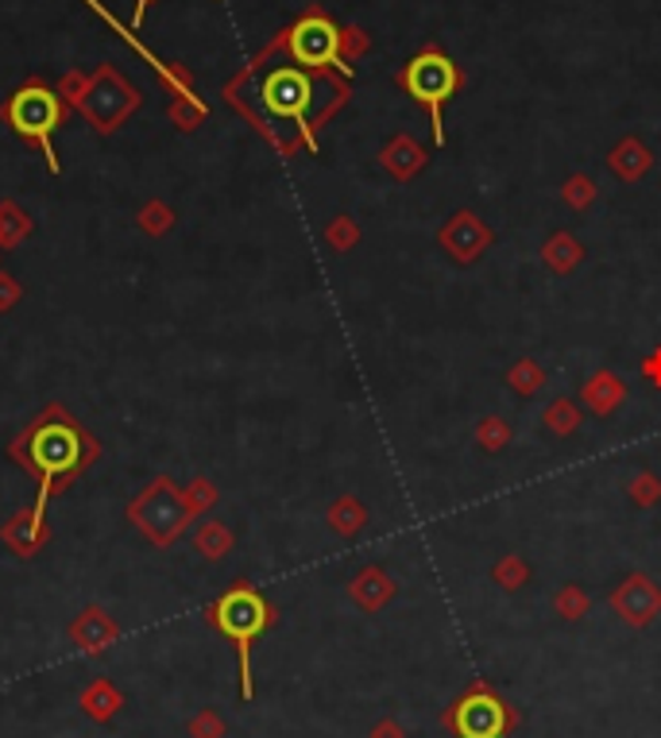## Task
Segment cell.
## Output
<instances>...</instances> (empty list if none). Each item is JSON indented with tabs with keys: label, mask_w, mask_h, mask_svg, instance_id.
<instances>
[{
	"label": "cell",
	"mask_w": 661,
	"mask_h": 738,
	"mask_svg": "<svg viewBox=\"0 0 661 738\" xmlns=\"http://www.w3.org/2000/svg\"><path fill=\"white\" fill-rule=\"evenodd\" d=\"M12 453H17L20 468L32 471V476H40V499H35L32 514L35 519H43L47 499L55 496L58 487L71 484V479L78 476L89 460H94L97 445L86 437V430H82L71 414H63L58 406H51L47 414H43L40 422H35L32 430L17 441V445H12Z\"/></svg>",
	"instance_id": "6da1fadb"
},
{
	"label": "cell",
	"mask_w": 661,
	"mask_h": 738,
	"mask_svg": "<svg viewBox=\"0 0 661 738\" xmlns=\"http://www.w3.org/2000/svg\"><path fill=\"white\" fill-rule=\"evenodd\" d=\"M260 101L275 120H291L306 132V143H314V120H325L340 101H345V82H329L322 70L310 74L306 66H271L260 78Z\"/></svg>",
	"instance_id": "7a4b0ae2"
},
{
	"label": "cell",
	"mask_w": 661,
	"mask_h": 738,
	"mask_svg": "<svg viewBox=\"0 0 661 738\" xmlns=\"http://www.w3.org/2000/svg\"><path fill=\"white\" fill-rule=\"evenodd\" d=\"M205 615H209V622L220 630V634L237 645L240 696L252 699V645L271 630V622H275V611H271V604L252 588V584L240 580V584H232V588L225 592V596H220Z\"/></svg>",
	"instance_id": "3957f363"
},
{
	"label": "cell",
	"mask_w": 661,
	"mask_h": 738,
	"mask_svg": "<svg viewBox=\"0 0 661 738\" xmlns=\"http://www.w3.org/2000/svg\"><path fill=\"white\" fill-rule=\"evenodd\" d=\"M399 86L410 101H418L430 112L433 143H445V105L465 89V70L453 63L449 55L433 43H425L414 58H407V66L399 70Z\"/></svg>",
	"instance_id": "277c9868"
},
{
	"label": "cell",
	"mask_w": 661,
	"mask_h": 738,
	"mask_svg": "<svg viewBox=\"0 0 661 738\" xmlns=\"http://www.w3.org/2000/svg\"><path fill=\"white\" fill-rule=\"evenodd\" d=\"M286 55L294 58L306 70H329V66H340L345 74H353L345 58V28H337L322 9H310L302 20H294L283 35Z\"/></svg>",
	"instance_id": "5b68a950"
},
{
	"label": "cell",
	"mask_w": 661,
	"mask_h": 738,
	"mask_svg": "<svg viewBox=\"0 0 661 738\" xmlns=\"http://www.w3.org/2000/svg\"><path fill=\"white\" fill-rule=\"evenodd\" d=\"M441 727L453 730L457 738H507L514 727V712L507 707V699H499L491 684H473L441 715Z\"/></svg>",
	"instance_id": "8992f818"
},
{
	"label": "cell",
	"mask_w": 661,
	"mask_h": 738,
	"mask_svg": "<svg viewBox=\"0 0 661 738\" xmlns=\"http://www.w3.org/2000/svg\"><path fill=\"white\" fill-rule=\"evenodd\" d=\"M128 514H132V522L140 527V534L148 538L151 545H171L189 522L186 491H178L171 479L159 476L155 484L128 507Z\"/></svg>",
	"instance_id": "52a82bcc"
},
{
	"label": "cell",
	"mask_w": 661,
	"mask_h": 738,
	"mask_svg": "<svg viewBox=\"0 0 661 738\" xmlns=\"http://www.w3.org/2000/svg\"><path fill=\"white\" fill-rule=\"evenodd\" d=\"M4 117H9V124L17 128L24 140L43 143V155L51 159V171H58L55 151H51V143H47L51 132L63 124V101H58V94H51L47 86L32 82V86L12 94V101L4 105Z\"/></svg>",
	"instance_id": "ba28073f"
},
{
	"label": "cell",
	"mask_w": 661,
	"mask_h": 738,
	"mask_svg": "<svg viewBox=\"0 0 661 738\" xmlns=\"http://www.w3.org/2000/svg\"><path fill=\"white\" fill-rule=\"evenodd\" d=\"M136 101H140V97H136V89L128 86V82L120 78L117 70H109V66H105V70L86 86V97H82V112H86L89 124H94L97 132H112V128H117L120 120H124L128 112L136 109Z\"/></svg>",
	"instance_id": "9c48e42d"
},
{
	"label": "cell",
	"mask_w": 661,
	"mask_h": 738,
	"mask_svg": "<svg viewBox=\"0 0 661 738\" xmlns=\"http://www.w3.org/2000/svg\"><path fill=\"white\" fill-rule=\"evenodd\" d=\"M611 607L619 611V619L627 627H650L661 615V588L650 576H627L619 588L611 592Z\"/></svg>",
	"instance_id": "30bf717a"
},
{
	"label": "cell",
	"mask_w": 661,
	"mask_h": 738,
	"mask_svg": "<svg viewBox=\"0 0 661 738\" xmlns=\"http://www.w3.org/2000/svg\"><path fill=\"white\" fill-rule=\"evenodd\" d=\"M488 243H491V228L484 225L480 217H473V213H457L449 225L441 228V248L449 256H457L460 263L476 260Z\"/></svg>",
	"instance_id": "8fae6325"
},
{
	"label": "cell",
	"mask_w": 661,
	"mask_h": 738,
	"mask_svg": "<svg viewBox=\"0 0 661 738\" xmlns=\"http://www.w3.org/2000/svg\"><path fill=\"white\" fill-rule=\"evenodd\" d=\"M117 638H120V630H117V622L109 619L105 607H86V611L71 622V642L78 645L82 653H89V658L105 653Z\"/></svg>",
	"instance_id": "7c38bea8"
},
{
	"label": "cell",
	"mask_w": 661,
	"mask_h": 738,
	"mask_svg": "<svg viewBox=\"0 0 661 738\" xmlns=\"http://www.w3.org/2000/svg\"><path fill=\"white\" fill-rule=\"evenodd\" d=\"M348 596H353L364 611H379V607L394 596V580L383 573V568H364V573L348 584Z\"/></svg>",
	"instance_id": "4fadbf2b"
},
{
	"label": "cell",
	"mask_w": 661,
	"mask_h": 738,
	"mask_svg": "<svg viewBox=\"0 0 661 738\" xmlns=\"http://www.w3.org/2000/svg\"><path fill=\"white\" fill-rule=\"evenodd\" d=\"M379 163H383L394 178H410V174L425 166V151L418 148L410 135H394V140L383 148V155H379Z\"/></svg>",
	"instance_id": "5bb4252c"
},
{
	"label": "cell",
	"mask_w": 661,
	"mask_h": 738,
	"mask_svg": "<svg viewBox=\"0 0 661 738\" xmlns=\"http://www.w3.org/2000/svg\"><path fill=\"white\" fill-rule=\"evenodd\" d=\"M607 163H611V171L619 174L622 182H638L646 171H650L653 155L646 151L642 140H635V135H630V140H622L619 148H615L611 155H607Z\"/></svg>",
	"instance_id": "9a60e30c"
},
{
	"label": "cell",
	"mask_w": 661,
	"mask_h": 738,
	"mask_svg": "<svg viewBox=\"0 0 661 738\" xmlns=\"http://www.w3.org/2000/svg\"><path fill=\"white\" fill-rule=\"evenodd\" d=\"M120 707H124V696H120V688L112 681H94L86 692H82V712L97 723H109Z\"/></svg>",
	"instance_id": "2e32d148"
},
{
	"label": "cell",
	"mask_w": 661,
	"mask_h": 738,
	"mask_svg": "<svg viewBox=\"0 0 661 738\" xmlns=\"http://www.w3.org/2000/svg\"><path fill=\"white\" fill-rule=\"evenodd\" d=\"M584 402L592 406V414H611L615 406L622 402V383L611 376V371H599V376L588 379V387H584Z\"/></svg>",
	"instance_id": "e0dca14e"
},
{
	"label": "cell",
	"mask_w": 661,
	"mask_h": 738,
	"mask_svg": "<svg viewBox=\"0 0 661 738\" xmlns=\"http://www.w3.org/2000/svg\"><path fill=\"white\" fill-rule=\"evenodd\" d=\"M545 263H550L553 271H568V268H576V263H581V243L573 240V236L568 232H557L553 236L550 243H545Z\"/></svg>",
	"instance_id": "ac0fdd59"
},
{
	"label": "cell",
	"mask_w": 661,
	"mask_h": 738,
	"mask_svg": "<svg viewBox=\"0 0 661 738\" xmlns=\"http://www.w3.org/2000/svg\"><path fill=\"white\" fill-rule=\"evenodd\" d=\"M28 232H32V220L20 213V205L12 202L0 205V248H12V243H20Z\"/></svg>",
	"instance_id": "d6986e66"
},
{
	"label": "cell",
	"mask_w": 661,
	"mask_h": 738,
	"mask_svg": "<svg viewBox=\"0 0 661 738\" xmlns=\"http://www.w3.org/2000/svg\"><path fill=\"white\" fill-rule=\"evenodd\" d=\"M232 550V534L220 522H205L202 530H197V553L209 561H220L225 553Z\"/></svg>",
	"instance_id": "ffe728a7"
},
{
	"label": "cell",
	"mask_w": 661,
	"mask_h": 738,
	"mask_svg": "<svg viewBox=\"0 0 661 738\" xmlns=\"http://www.w3.org/2000/svg\"><path fill=\"white\" fill-rule=\"evenodd\" d=\"M364 519H368V514H364V507L356 503V499H340V503L329 511L333 530H337V534H345V538H353L356 530L364 527Z\"/></svg>",
	"instance_id": "44dd1931"
},
{
	"label": "cell",
	"mask_w": 661,
	"mask_h": 738,
	"mask_svg": "<svg viewBox=\"0 0 661 738\" xmlns=\"http://www.w3.org/2000/svg\"><path fill=\"white\" fill-rule=\"evenodd\" d=\"M545 425H550L553 433H561V437H565V433H573L576 425H581V410H576L568 399H557L550 406V414H545Z\"/></svg>",
	"instance_id": "7402d4cb"
},
{
	"label": "cell",
	"mask_w": 661,
	"mask_h": 738,
	"mask_svg": "<svg viewBox=\"0 0 661 738\" xmlns=\"http://www.w3.org/2000/svg\"><path fill=\"white\" fill-rule=\"evenodd\" d=\"M553 607H557L561 619H584V611H588V596H584V588L568 584V588H561V592H557Z\"/></svg>",
	"instance_id": "603a6c76"
},
{
	"label": "cell",
	"mask_w": 661,
	"mask_h": 738,
	"mask_svg": "<svg viewBox=\"0 0 661 738\" xmlns=\"http://www.w3.org/2000/svg\"><path fill=\"white\" fill-rule=\"evenodd\" d=\"M507 379H511V387H514V391H522V394H534L538 387L545 383L542 368H538L534 360H522V363H514V371H511V376H507Z\"/></svg>",
	"instance_id": "cb8c5ba5"
},
{
	"label": "cell",
	"mask_w": 661,
	"mask_h": 738,
	"mask_svg": "<svg viewBox=\"0 0 661 738\" xmlns=\"http://www.w3.org/2000/svg\"><path fill=\"white\" fill-rule=\"evenodd\" d=\"M561 197H565L568 205H576V209H588L592 197H596V186H592L588 174H573V178L565 182V189H561Z\"/></svg>",
	"instance_id": "d4e9b609"
},
{
	"label": "cell",
	"mask_w": 661,
	"mask_h": 738,
	"mask_svg": "<svg viewBox=\"0 0 661 738\" xmlns=\"http://www.w3.org/2000/svg\"><path fill=\"white\" fill-rule=\"evenodd\" d=\"M140 225H143V232L159 236V232H166V228L174 225V217H171V209H166V205L151 202V205H143V213H140Z\"/></svg>",
	"instance_id": "484cf974"
},
{
	"label": "cell",
	"mask_w": 661,
	"mask_h": 738,
	"mask_svg": "<svg viewBox=\"0 0 661 738\" xmlns=\"http://www.w3.org/2000/svg\"><path fill=\"white\" fill-rule=\"evenodd\" d=\"M522 580H527V565H522L519 557H507V561H499V565H496V584H499V588L514 592V588H522Z\"/></svg>",
	"instance_id": "4316f807"
},
{
	"label": "cell",
	"mask_w": 661,
	"mask_h": 738,
	"mask_svg": "<svg viewBox=\"0 0 661 738\" xmlns=\"http://www.w3.org/2000/svg\"><path fill=\"white\" fill-rule=\"evenodd\" d=\"M476 441H480L484 448H499V445H507L511 441V425L507 422H499V417H488V422L476 430Z\"/></svg>",
	"instance_id": "83f0119b"
},
{
	"label": "cell",
	"mask_w": 661,
	"mask_h": 738,
	"mask_svg": "<svg viewBox=\"0 0 661 738\" xmlns=\"http://www.w3.org/2000/svg\"><path fill=\"white\" fill-rule=\"evenodd\" d=\"M189 735L194 738H225V723H220V715L202 712L194 723H189Z\"/></svg>",
	"instance_id": "f1b7e54d"
},
{
	"label": "cell",
	"mask_w": 661,
	"mask_h": 738,
	"mask_svg": "<svg viewBox=\"0 0 661 738\" xmlns=\"http://www.w3.org/2000/svg\"><path fill=\"white\" fill-rule=\"evenodd\" d=\"M356 236H360V232H356V225L348 217H340L337 225L329 228V243H333V248H340V252H345V248H353Z\"/></svg>",
	"instance_id": "f546056e"
},
{
	"label": "cell",
	"mask_w": 661,
	"mask_h": 738,
	"mask_svg": "<svg viewBox=\"0 0 661 738\" xmlns=\"http://www.w3.org/2000/svg\"><path fill=\"white\" fill-rule=\"evenodd\" d=\"M630 496H635L638 503H653V499L661 496V484L653 476H638L635 484H630Z\"/></svg>",
	"instance_id": "4dcf8cb0"
},
{
	"label": "cell",
	"mask_w": 661,
	"mask_h": 738,
	"mask_svg": "<svg viewBox=\"0 0 661 738\" xmlns=\"http://www.w3.org/2000/svg\"><path fill=\"white\" fill-rule=\"evenodd\" d=\"M213 499H217V491H213V487L205 484V479H197V484L186 491V503H189V511H197V507H209Z\"/></svg>",
	"instance_id": "1f68e13d"
},
{
	"label": "cell",
	"mask_w": 661,
	"mask_h": 738,
	"mask_svg": "<svg viewBox=\"0 0 661 738\" xmlns=\"http://www.w3.org/2000/svg\"><path fill=\"white\" fill-rule=\"evenodd\" d=\"M17 299H20V286H17V279H12V275H0V314H4V310H12V306H17Z\"/></svg>",
	"instance_id": "d6a6232c"
},
{
	"label": "cell",
	"mask_w": 661,
	"mask_h": 738,
	"mask_svg": "<svg viewBox=\"0 0 661 738\" xmlns=\"http://www.w3.org/2000/svg\"><path fill=\"white\" fill-rule=\"evenodd\" d=\"M371 738H407V730H402L394 719H383V723H376V730H371Z\"/></svg>",
	"instance_id": "836d02e7"
},
{
	"label": "cell",
	"mask_w": 661,
	"mask_h": 738,
	"mask_svg": "<svg viewBox=\"0 0 661 738\" xmlns=\"http://www.w3.org/2000/svg\"><path fill=\"white\" fill-rule=\"evenodd\" d=\"M642 376L650 379L653 387H661V348H658V352L650 356V360L642 363Z\"/></svg>",
	"instance_id": "e575fe53"
},
{
	"label": "cell",
	"mask_w": 661,
	"mask_h": 738,
	"mask_svg": "<svg viewBox=\"0 0 661 738\" xmlns=\"http://www.w3.org/2000/svg\"><path fill=\"white\" fill-rule=\"evenodd\" d=\"M143 4H148V0H140V9H136V20H140V12H143Z\"/></svg>",
	"instance_id": "d590c367"
}]
</instances>
